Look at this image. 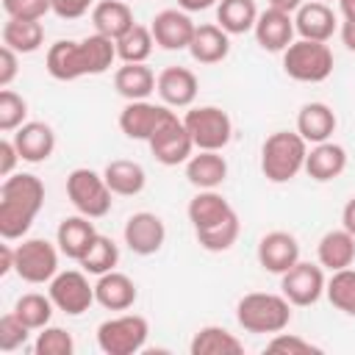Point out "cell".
I'll list each match as a JSON object with an SVG mask.
<instances>
[{
	"label": "cell",
	"instance_id": "cell-1",
	"mask_svg": "<svg viewBox=\"0 0 355 355\" xmlns=\"http://www.w3.org/2000/svg\"><path fill=\"white\" fill-rule=\"evenodd\" d=\"M44 205V183L31 172H14L0 186V236L3 241L25 239Z\"/></svg>",
	"mask_w": 355,
	"mask_h": 355
},
{
	"label": "cell",
	"instance_id": "cell-2",
	"mask_svg": "<svg viewBox=\"0 0 355 355\" xmlns=\"http://www.w3.org/2000/svg\"><path fill=\"white\" fill-rule=\"evenodd\" d=\"M308 141L297 130H275L261 144V172L269 183H288L305 169Z\"/></svg>",
	"mask_w": 355,
	"mask_h": 355
},
{
	"label": "cell",
	"instance_id": "cell-3",
	"mask_svg": "<svg viewBox=\"0 0 355 355\" xmlns=\"http://www.w3.org/2000/svg\"><path fill=\"white\" fill-rule=\"evenodd\" d=\"M236 322L247 333L275 336L291 322V302L283 294L250 291L236 302Z\"/></svg>",
	"mask_w": 355,
	"mask_h": 355
},
{
	"label": "cell",
	"instance_id": "cell-4",
	"mask_svg": "<svg viewBox=\"0 0 355 355\" xmlns=\"http://www.w3.org/2000/svg\"><path fill=\"white\" fill-rule=\"evenodd\" d=\"M333 50L327 42L297 39L283 50V72L297 83H322L333 75Z\"/></svg>",
	"mask_w": 355,
	"mask_h": 355
},
{
	"label": "cell",
	"instance_id": "cell-5",
	"mask_svg": "<svg viewBox=\"0 0 355 355\" xmlns=\"http://www.w3.org/2000/svg\"><path fill=\"white\" fill-rule=\"evenodd\" d=\"M67 197L72 208L89 219H103L111 211L114 191L108 189L103 172H94L89 166H78L67 175Z\"/></svg>",
	"mask_w": 355,
	"mask_h": 355
},
{
	"label": "cell",
	"instance_id": "cell-6",
	"mask_svg": "<svg viewBox=\"0 0 355 355\" xmlns=\"http://www.w3.org/2000/svg\"><path fill=\"white\" fill-rule=\"evenodd\" d=\"M150 324L141 313H119L97 327V347L105 355H136L144 349Z\"/></svg>",
	"mask_w": 355,
	"mask_h": 355
},
{
	"label": "cell",
	"instance_id": "cell-7",
	"mask_svg": "<svg viewBox=\"0 0 355 355\" xmlns=\"http://www.w3.org/2000/svg\"><path fill=\"white\" fill-rule=\"evenodd\" d=\"M194 150H225L233 139V122L219 105H194L183 114Z\"/></svg>",
	"mask_w": 355,
	"mask_h": 355
},
{
	"label": "cell",
	"instance_id": "cell-8",
	"mask_svg": "<svg viewBox=\"0 0 355 355\" xmlns=\"http://www.w3.org/2000/svg\"><path fill=\"white\" fill-rule=\"evenodd\" d=\"M58 244H50L47 239H22V244L14 247V272L25 283H50L58 275Z\"/></svg>",
	"mask_w": 355,
	"mask_h": 355
},
{
	"label": "cell",
	"instance_id": "cell-9",
	"mask_svg": "<svg viewBox=\"0 0 355 355\" xmlns=\"http://www.w3.org/2000/svg\"><path fill=\"white\" fill-rule=\"evenodd\" d=\"M147 147H150V153L155 155V161L164 164V166L186 164V161L194 155V141H191V136H189L183 119H180L175 111H169V114L161 119V125L155 128V133L147 139Z\"/></svg>",
	"mask_w": 355,
	"mask_h": 355
},
{
	"label": "cell",
	"instance_id": "cell-10",
	"mask_svg": "<svg viewBox=\"0 0 355 355\" xmlns=\"http://www.w3.org/2000/svg\"><path fill=\"white\" fill-rule=\"evenodd\" d=\"M47 294L53 305L67 313V316H80L86 313L97 300H94V286L89 283L83 269H64L47 283Z\"/></svg>",
	"mask_w": 355,
	"mask_h": 355
},
{
	"label": "cell",
	"instance_id": "cell-11",
	"mask_svg": "<svg viewBox=\"0 0 355 355\" xmlns=\"http://www.w3.org/2000/svg\"><path fill=\"white\" fill-rule=\"evenodd\" d=\"M324 286H327V277L322 263L297 261L288 272L280 275V294L297 308L316 305L324 297Z\"/></svg>",
	"mask_w": 355,
	"mask_h": 355
},
{
	"label": "cell",
	"instance_id": "cell-12",
	"mask_svg": "<svg viewBox=\"0 0 355 355\" xmlns=\"http://www.w3.org/2000/svg\"><path fill=\"white\" fill-rule=\"evenodd\" d=\"M122 239H125L130 252H136V255H155L164 247V241H166V225H164V219L158 214L139 211V214L128 216Z\"/></svg>",
	"mask_w": 355,
	"mask_h": 355
},
{
	"label": "cell",
	"instance_id": "cell-13",
	"mask_svg": "<svg viewBox=\"0 0 355 355\" xmlns=\"http://www.w3.org/2000/svg\"><path fill=\"white\" fill-rule=\"evenodd\" d=\"M194 28L197 25L191 22L189 11H183V8H164L150 22L153 39L161 50H189Z\"/></svg>",
	"mask_w": 355,
	"mask_h": 355
},
{
	"label": "cell",
	"instance_id": "cell-14",
	"mask_svg": "<svg viewBox=\"0 0 355 355\" xmlns=\"http://www.w3.org/2000/svg\"><path fill=\"white\" fill-rule=\"evenodd\" d=\"M300 261V241L288 230H269L258 241V263L272 275L288 272Z\"/></svg>",
	"mask_w": 355,
	"mask_h": 355
},
{
	"label": "cell",
	"instance_id": "cell-15",
	"mask_svg": "<svg viewBox=\"0 0 355 355\" xmlns=\"http://www.w3.org/2000/svg\"><path fill=\"white\" fill-rule=\"evenodd\" d=\"M155 92L169 108H191L200 92V80L189 67H166L155 78Z\"/></svg>",
	"mask_w": 355,
	"mask_h": 355
},
{
	"label": "cell",
	"instance_id": "cell-16",
	"mask_svg": "<svg viewBox=\"0 0 355 355\" xmlns=\"http://www.w3.org/2000/svg\"><path fill=\"white\" fill-rule=\"evenodd\" d=\"M166 114L169 105H155L150 100H128L119 111V130L133 141H147Z\"/></svg>",
	"mask_w": 355,
	"mask_h": 355
},
{
	"label": "cell",
	"instance_id": "cell-17",
	"mask_svg": "<svg viewBox=\"0 0 355 355\" xmlns=\"http://www.w3.org/2000/svg\"><path fill=\"white\" fill-rule=\"evenodd\" d=\"M252 33H255V42H258L261 50H266V53H283L294 42V33H297L294 14H286V11L269 6L266 11L258 14V22H255Z\"/></svg>",
	"mask_w": 355,
	"mask_h": 355
},
{
	"label": "cell",
	"instance_id": "cell-18",
	"mask_svg": "<svg viewBox=\"0 0 355 355\" xmlns=\"http://www.w3.org/2000/svg\"><path fill=\"white\" fill-rule=\"evenodd\" d=\"M11 139H14V144H17L19 158L28 161V164H42V161H47V158L53 155V150H55V130H53L47 122H39V119L19 125Z\"/></svg>",
	"mask_w": 355,
	"mask_h": 355
},
{
	"label": "cell",
	"instance_id": "cell-19",
	"mask_svg": "<svg viewBox=\"0 0 355 355\" xmlns=\"http://www.w3.org/2000/svg\"><path fill=\"white\" fill-rule=\"evenodd\" d=\"M44 67H47V75L61 80V83L83 78L86 75V61H83L80 42H72V39L53 42L47 55H44Z\"/></svg>",
	"mask_w": 355,
	"mask_h": 355
},
{
	"label": "cell",
	"instance_id": "cell-20",
	"mask_svg": "<svg viewBox=\"0 0 355 355\" xmlns=\"http://www.w3.org/2000/svg\"><path fill=\"white\" fill-rule=\"evenodd\" d=\"M336 14L327 3L322 0H308L294 11V28L300 33V39H311V42H327L336 33Z\"/></svg>",
	"mask_w": 355,
	"mask_h": 355
},
{
	"label": "cell",
	"instance_id": "cell-21",
	"mask_svg": "<svg viewBox=\"0 0 355 355\" xmlns=\"http://www.w3.org/2000/svg\"><path fill=\"white\" fill-rule=\"evenodd\" d=\"M344 169H347V150L327 139V141L311 144L302 172H308V178H313L316 183H327V180H336Z\"/></svg>",
	"mask_w": 355,
	"mask_h": 355
},
{
	"label": "cell",
	"instance_id": "cell-22",
	"mask_svg": "<svg viewBox=\"0 0 355 355\" xmlns=\"http://www.w3.org/2000/svg\"><path fill=\"white\" fill-rule=\"evenodd\" d=\"M186 214H189V222H191V227L197 233V230H205V227H214V225L225 222L236 211L216 189H197V194L189 200Z\"/></svg>",
	"mask_w": 355,
	"mask_h": 355
},
{
	"label": "cell",
	"instance_id": "cell-23",
	"mask_svg": "<svg viewBox=\"0 0 355 355\" xmlns=\"http://www.w3.org/2000/svg\"><path fill=\"white\" fill-rule=\"evenodd\" d=\"M136 297H139L136 283L125 272L111 269V272L100 275L94 283V300L105 311H128V308H133Z\"/></svg>",
	"mask_w": 355,
	"mask_h": 355
},
{
	"label": "cell",
	"instance_id": "cell-24",
	"mask_svg": "<svg viewBox=\"0 0 355 355\" xmlns=\"http://www.w3.org/2000/svg\"><path fill=\"white\" fill-rule=\"evenodd\" d=\"M227 178V161L222 150H197L186 161V180L194 189H219Z\"/></svg>",
	"mask_w": 355,
	"mask_h": 355
},
{
	"label": "cell",
	"instance_id": "cell-25",
	"mask_svg": "<svg viewBox=\"0 0 355 355\" xmlns=\"http://www.w3.org/2000/svg\"><path fill=\"white\" fill-rule=\"evenodd\" d=\"M316 261L327 272H338L355 263V236L344 227L327 230L316 244Z\"/></svg>",
	"mask_w": 355,
	"mask_h": 355
},
{
	"label": "cell",
	"instance_id": "cell-26",
	"mask_svg": "<svg viewBox=\"0 0 355 355\" xmlns=\"http://www.w3.org/2000/svg\"><path fill=\"white\" fill-rule=\"evenodd\" d=\"M189 53L197 64H219L230 53V33L222 31L216 22H205L194 28Z\"/></svg>",
	"mask_w": 355,
	"mask_h": 355
},
{
	"label": "cell",
	"instance_id": "cell-27",
	"mask_svg": "<svg viewBox=\"0 0 355 355\" xmlns=\"http://www.w3.org/2000/svg\"><path fill=\"white\" fill-rule=\"evenodd\" d=\"M336 111L327 105V103H305L297 114V133L308 141V144H319V141H327L333 133H336Z\"/></svg>",
	"mask_w": 355,
	"mask_h": 355
},
{
	"label": "cell",
	"instance_id": "cell-28",
	"mask_svg": "<svg viewBox=\"0 0 355 355\" xmlns=\"http://www.w3.org/2000/svg\"><path fill=\"white\" fill-rule=\"evenodd\" d=\"M94 236H97L94 222L89 216H83V214H75V216L61 219V225L55 230V244H58L61 255H67L72 261H80V255L89 250Z\"/></svg>",
	"mask_w": 355,
	"mask_h": 355
},
{
	"label": "cell",
	"instance_id": "cell-29",
	"mask_svg": "<svg viewBox=\"0 0 355 355\" xmlns=\"http://www.w3.org/2000/svg\"><path fill=\"white\" fill-rule=\"evenodd\" d=\"M92 25L94 33H103L116 42L122 33H128L136 25L133 8L125 0H97L92 8Z\"/></svg>",
	"mask_w": 355,
	"mask_h": 355
},
{
	"label": "cell",
	"instance_id": "cell-30",
	"mask_svg": "<svg viewBox=\"0 0 355 355\" xmlns=\"http://www.w3.org/2000/svg\"><path fill=\"white\" fill-rule=\"evenodd\" d=\"M103 178H105L108 189L116 197H136L147 186L144 166L139 161H130V158H114V161H108L105 169H103Z\"/></svg>",
	"mask_w": 355,
	"mask_h": 355
},
{
	"label": "cell",
	"instance_id": "cell-31",
	"mask_svg": "<svg viewBox=\"0 0 355 355\" xmlns=\"http://www.w3.org/2000/svg\"><path fill=\"white\" fill-rule=\"evenodd\" d=\"M155 78L147 64H122L114 72V89L125 100H147L155 92Z\"/></svg>",
	"mask_w": 355,
	"mask_h": 355
},
{
	"label": "cell",
	"instance_id": "cell-32",
	"mask_svg": "<svg viewBox=\"0 0 355 355\" xmlns=\"http://www.w3.org/2000/svg\"><path fill=\"white\" fill-rule=\"evenodd\" d=\"M189 352L191 355H239V352H244V344L230 330H225L219 324H205L194 333Z\"/></svg>",
	"mask_w": 355,
	"mask_h": 355
},
{
	"label": "cell",
	"instance_id": "cell-33",
	"mask_svg": "<svg viewBox=\"0 0 355 355\" xmlns=\"http://www.w3.org/2000/svg\"><path fill=\"white\" fill-rule=\"evenodd\" d=\"M258 6L255 0H219L216 3V25L227 31L230 36L250 33L258 22Z\"/></svg>",
	"mask_w": 355,
	"mask_h": 355
},
{
	"label": "cell",
	"instance_id": "cell-34",
	"mask_svg": "<svg viewBox=\"0 0 355 355\" xmlns=\"http://www.w3.org/2000/svg\"><path fill=\"white\" fill-rule=\"evenodd\" d=\"M3 44L17 50L19 55L36 53L44 44V25L42 19H6L3 25Z\"/></svg>",
	"mask_w": 355,
	"mask_h": 355
},
{
	"label": "cell",
	"instance_id": "cell-35",
	"mask_svg": "<svg viewBox=\"0 0 355 355\" xmlns=\"http://www.w3.org/2000/svg\"><path fill=\"white\" fill-rule=\"evenodd\" d=\"M80 50H83V61H86V75H103L119 58L116 42L103 33H89L86 39H80Z\"/></svg>",
	"mask_w": 355,
	"mask_h": 355
},
{
	"label": "cell",
	"instance_id": "cell-36",
	"mask_svg": "<svg viewBox=\"0 0 355 355\" xmlns=\"http://www.w3.org/2000/svg\"><path fill=\"white\" fill-rule=\"evenodd\" d=\"M153 47H155L153 31L144 25H133L128 33L116 39V55L122 64H144L153 55Z\"/></svg>",
	"mask_w": 355,
	"mask_h": 355
},
{
	"label": "cell",
	"instance_id": "cell-37",
	"mask_svg": "<svg viewBox=\"0 0 355 355\" xmlns=\"http://www.w3.org/2000/svg\"><path fill=\"white\" fill-rule=\"evenodd\" d=\"M80 269L86 272V275H105V272H111L116 263H119V247L108 239V236H103V233H97L94 236V241L89 244V250L80 255Z\"/></svg>",
	"mask_w": 355,
	"mask_h": 355
},
{
	"label": "cell",
	"instance_id": "cell-38",
	"mask_svg": "<svg viewBox=\"0 0 355 355\" xmlns=\"http://www.w3.org/2000/svg\"><path fill=\"white\" fill-rule=\"evenodd\" d=\"M324 297L330 300V305L347 316H355V269H338L330 272L327 286H324Z\"/></svg>",
	"mask_w": 355,
	"mask_h": 355
},
{
	"label": "cell",
	"instance_id": "cell-39",
	"mask_svg": "<svg viewBox=\"0 0 355 355\" xmlns=\"http://www.w3.org/2000/svg\"><path fill=\"white\" fill-rule=\"evenodd\" d=\"M53 300L50 294H39V291H28L14 302V313L31 327V330H42L50 324L53 319Z\"/></svg>",
	"mask_w": 355,
	"mask_h": 355
},
{
	"label": "cell",
	"instance_id": "cell-40",
	"mask_svg": "<svg viewBox=\"0 0 355 355\" xmlns=\"http://www.w3.org/2000/svg\"><path fill=\"white\" fill-rule=\"evenodd\" d=\"M239 233H241V222H239V214H233V216H227L225 222H219L214 227L197 230L194 236H197V244L202 250H208V252H225V250H230L236 244Z\"/></svg>",
	"mask_w": 355,
	"mask_h": 355
},
{
	"label": "cell",
	"instance_id": "cell-41",
	"mask_svg": "<svg viewBox=\"0 0 355 355\" xmlns=\"http://www.w3.org/2000/svg\"><path fill=\"white\" fill-rule=\"evenodd\" d=\"M25 122H28V100L17 94L14 89H3L0 92V130L14 133Z\"/></svg>",
	"mask_w": 355,
	"mask_h": 355
},
{
	"label": "cell",
	"instance_id": "cell-42",
	"mask_svg": "<svg viewBox=\"0 0 355 355\" xmlns=\"http://www.w3.org/2000/svg\"><path fill=\"white\" fill-rule=\"evenodd\" d=\"M33 352L36 355H72L75 352V338L64 327L47 324V327L39 330V336L33 341Z\"/></svg>",
	"mask_w": 355,
	"mask_h": 355
},
{
	"label": "cell",
	"instance_id": "cell-43",
	"mask_svg": "<svg viewBox=\"0 0 355 355\" xmlns=\"http://www.w3.org/2000/svg\"><path fill=\"white\" fill-rule=\"evenodd\" d=\"M31 333H33V330H31L14 311L3 313V316H0V352H14V349L25 347L28 338H31Z\"/></svg>",
	"mask_w": 355,
	"mask_h": 355
},
{
	"label": "cell",
	"instance_id": "cell-44",
	"mask_svg": "<svg viewBox=\"0 0 355 355\" xmlns=\"http://www.w3.org/2000/svg\"><path fill=\"white\" fill-rule=\"evenodd\" d=\"M266 352H277V355H319L322 347L311 344L308 338L302 336H294V333H275L269 341H266Z\"/></svg>",
	"mask_w": 355,
	"mask_h": 355
},
{
	"label": "cell",
	"instance_id": "cell-45",
	"mask_svg": "<svg viewBox=\"0 0 355 355\" xmlns=\"http://www.w3.org/2000/svg\"><path fill=\"white\" fill-rule=\"evenodd\" d=\"M3 11L11 19H42L53 11L50 0H3Z\"/></svg>",
	"mask_w": 355,
	"mask_h": 355
},
{
	"label": "cell",
	"instance_id": "cell-46",
	"mask_svg": "<svg viewBox=\"0 0 355 355\" xmlns=\"http://www.w3.org/2000/svg\"><path fill=\"white\" fill-rule=\"evenodd\" d=\"M53 3V14L58 19H80L83 14H89L94 8L97 0H50Z\"/></svg>",
	"mask_w": 355,
	"mask_h": 355
},
{
	"label": "cell",
	"instance_id": "cell-47",
	"mask_svg": "<svg viewBox=\"0 0 355 355\" xmlns=\"http://www.w3.org/2000/svg\"><path fill=\"white\" fill-rule=\"evenodd\" d=\"M19 72V53L11 47H0V89H8Z\"/></svg>",
	"mask_w": 355,
	"mask_h": 355
},
{
	"label": "cell",
	"instance_id": "cell-48",
	"mask_svg": "<svg viewBox=\"0 0 355 355\" xmlns=\"http://www.w3.org/2000/svg\"><path fill=\"white\" fill-rule=\"evenodd\" d=\"M17 161H22V158H19V153H17L14 139H3V141H0V175H3V178L14 175Z\"/></svg>",
	"mask_w": 355,
	"mask_h": 355
},
{
	"label": "cell",
	"instance_id": "cell-49",
	"mask_svg": "<svg viewBox=\"0 0 355 355\" xmlns=\"http://www.w3.org/2000/svg\"><path fill=\"white\" fill-rule=\"evenodd\" d=\"M8 272H14V247L6 241L0 244V275L6 277Z\"/></svg>",
	"mask_w": 355,
	"mask_h": 355
},
{
	"label": "cell",
	"instance_id": "cell-50",
	"mask_svg": "<svg viewBox=\"0 0 355 355\" xmlns=\"http://www.w3.org/2000/svg\"><path fill=\"white\" fill-rule=\"evenodd\" d=\"M341 227L355 236V197H349L347 205L341 208Z\"/></svg>",
	"mask_w": 355,
	"mask_h": 355
},
{
	"label": "cell",
	"instance_id": "cell-51",
	"mask_svg": "<svg viewBox=\"0 0 355 355\" xmlns=\"http://www.w3.org/2000/svg\"><path fill=\"white\" fill-rule=\"evenodd\" d=\"M219 0H178V6L183 8V11H189V14H194V11H205V8H211V6H216Z\"/></svg>",
	"mask_w": 355,
	"mask_h": 355
},
{
	"label": "cell",
	"instance_id": "cell-52",
	"mask_svg": "<svg viewBox=\"0 0 355 355\" xmlns=\"http://www.w3.org/2000/svg\"><path fill=\"white\" fill-rule=\"evenodd\" d=\"M341 42L347 44V50L355 53V19H344V25H341Z\"/></svg>",
	"mask_w": 355,
	"mask_h": 355
},
{
	"label": "cell",
	"instance_id": "cell-53",
	"mask_svg": "<svg viewBox=\"0 0 355 355\" xmlns=\"http://www.w3.org/2000/svg\"><path fill=\"white\" fill-rule=\"evenodd\" d=\"M302 3H305V0H269L272 8H280V11H286V14H294Z\"/></svg>",
	"mask_w": 355,
	"mask_h": 355
},
{
	"label": "cell",
	"instance_id": "cell-54",
	"mask_svg": "<svg viewBox=\"0 0 355 355\" xmlns=\"http://www.w3.org/2000/svg\"><path fill=\"white\" fill-rule=\"evenodd\" d=\"M338 8L344 14V19H355V0H338Z\"/></svg>",
	"mask_w": 355,
	"mask_h": 355
},
{
	"label": "cell",
	"instance_id": "cell-55",
	"mask_svg": "<svg viewBox=\"0 0 355 355\" xmlns=\"http://www.w3.org/2000/svg\"><path fill=\"white\" fill-rule=\"evenodd\" d=\"M322 3H327V0H322Z\"/></svg>",
	"mask_w": 355,
	"mask_h": 355
}]
</instances>
